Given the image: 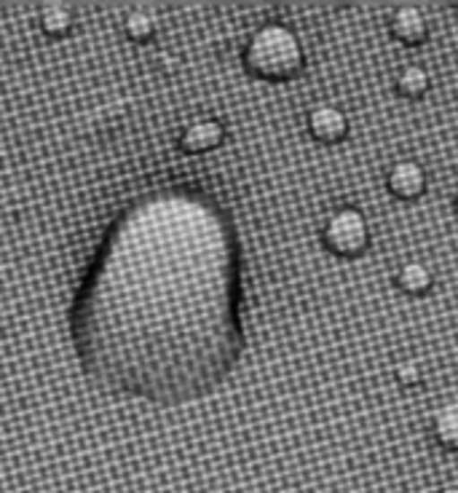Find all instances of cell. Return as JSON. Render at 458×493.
I'll return each mask as SVG.
<instances>
[{
    "instance_id": "cell-1",
    "label": "cell",
    "mask_w": 458,
    "mask_h": 493,
    "mask_svg": "<svg viewBox=\"0 0 458 493\" xmlns=\"http://www.w3.org/2000/svg\"><path fill=\"white\" fill-rule=\"evenodd\" d=\"M233 226L204 196L164 191L108 231L70 308L89 378L159 405L199 400L244 351Z\"/></svg>"
},
{
    "instance_id": "cell-2",
    "label": "cell",
    "mask_w": 458,
    "mask_h": 493,
    "mask_svg": "<svg viewBox=\"0 0 458 493\" xmlns=\"http://www.w3.org/2000/svg\"><path fill=\"white\" fill-rule=\"evenodd\" d=\"M244 65L268 81H284L292 78L303 67V48L292 30L281 24H265L260 27L246 48H244Z\"/></svg>"
},
{
    "instance_id": "cell-3",
    "label": "cell",
    "mask_w": 458,
    "mask_h": 493,
    "mask_svg": "<svg viewBox=\"0 0 458 493\" xmlns=\"http://www.w3.org/2000/svg\"><path fill=\"white\" fill-rule=\"evenodd\" d=\"M367 242V223L357 210H341L324 226V245L341 257H357L359 252H365Z\"/></svg>"
},
{
    "instance_id": "cell-4",
    "label": "cell",
    "mask_w": 458,
    "mask_h": 493,
    "mask_svg": "<svg viewBox=\"0 0 458 493\" xmlns=\"http://www.w3.org/2000/svg\"><path fill=\"white\" fill-rule=\"evenodd\" d=\"M308 132L322 143H338L349 132V121L338 108L322 105L308 113Z\"/></svg>"
},
{
    "instance_id": "cell-5",
    "label": "cell",
    "mask_w": 458,
    "mask_h": 493,
    "mask_svg": "<svg viewBox=\"0 0 458 493\" xmlns=\"http://www.w3.org/2000/svg\"><path fill=\"white\" fill-rule=\"evenodd\" d=\"M424 188H427L424 169L413 161H400L389 172V191L400 199H416L424 194Z\"/></svg>"
},
{
    "instance_id": "cell-6",
    "label": "cell",
    "mask_w": 458,
    "mask_h": 493,
    "mask_svg": "<svg viewBox=\"0 0 458 493\" xmlns=\"http://www.w3.org/2000/svg\"><path fill=\"white\" fill-rule=\"evenodd\" d=\"M427 22L416 8H400L392 16V35L405 46H421L427 40Z\"/></svg>"
},
{
    "instance_id": "cell-7",
    "label": "cell",
    "mask_w": 458,
    "mask_h": 493,
    "mask_svg": "<svg viewBox=\"0 0 458 493\" xmlns=\"http://www.w3.org/2000/svg\"><path fill=\"white\" fill-rule=\"evenodd\" d=\"M223 143V126L218 121H199L186 129L180 137V148L186 153H207Z\"/></svg>"
},
{
    "instance_id": "cell-8",
    "label": "cell",
    "mask_w": 458,
    "mask_h": 493,
    "mask_svg": "<svg viewBox=\"0 0 458 493\" xmlns=\"http://www.w3.org/2000/svg\"><path fill=\"white\" fill-rule=\"evenodd\" d=\"M397 281H400V287H402L405 292L421 295V292H427V290L432 287V273H429V268L421 265V263H405V265L400 268V273H397Z\"/></svg>"
},
{
    "instance_id": "cell-9",
    "label": "cell",
    "mask_w": 458,
    "mask_h": 493,
    "mask_svg": "<svg viewBox=\"0 0 458 493\" xmlns=\"http://www.w3.org/2000/svg\"><path fill=\"white\" fill-rule=\"evenodd\" d=\"M435 435H437V443H440V445H445L448 451H456L458 421L454 405L443 408V411L435 416Z\"/></svg>"
},
{
    "instance_id": "cell-10",
    "label": "cell",
    "mask_w": 458,
    "mask_h": 493,
    "mask_svg": "<svg viewBox=\"0 0 458 493\" xmlns=\"http://www.w3.org/2000/svg\"><path fill=\"white\" fill-rule=\"evenodd\" d=\"M40 24H43V32H46V35L59 38V35H65V32L70 30L73 16H70V11H67L65 5H48V8H43V13H40Z\"/></svg>"
},
{
    "instance_id": "cell-11",
    "label": "cell",
    "mask_w": 458,
    "mask_h": 493,
    "mask_svg": "<svg viewBox=\"0 0 458 493\" xmlns=\"http://www.w3.org/2000/svg\"><path fill=\"white\" fill-rule=\"evenodd\" d=\"M397 89H400L405 97H421V94L429 89V75H427V70H421V67H416V65L405 67V70L397 75Z\"/></svg>"
},
{
    "instance_id": "cell-12",
    "label": "cell",
    "mask_w": 458,
    "mask_h": 493,
    "mask_svg": "<svg viewBox=\"0 0 458 493\" xmlns=\"http://www.w3.org/2000/svg\"><path fill=\"white\" fill-rule=\"evenodd\" d=\"M153 30H156V24H153L151 16H145V13H140V11L126 16V32H129L134 40H148V38L153 35Z\"/></svg>"
},
{
    "instance_id": "cell-13",
    "label": "cell",
    "mask_w": 458,
    "mask_h": 493,
    "mask_svg": "<svg viewBox=\"0 0 458 493\" xmlns=\"http://www.w3.org/2000/svg\"><path fill=\"white\" fill-rule=\"evenodd\" d=\"M397 378H400L405 386H410V384L419 378V373H416V368H410V365H402V368L397 370Z\"/></svg>"
}]
</instances>
